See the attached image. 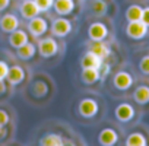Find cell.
I'll return each mask as SVG.
<instances>
[{"label": "cell", "instance_id": "15", "mask_svg": "<svg viewBox=\"0 0 149 146\" xmlns=\"http://www.w3.org/2000/svg\"><path fill=\"white\" fill-rule=\"evenodd\" d=\"M29 41V38H28V34L24 31V29H15L13 32H10V35H9V44L13 47V48H19V47H22L24 44H26Z\"/></svg>", "mask_w": 149, "mask_h": 146}, {"label": "cell", "instance_id": "4", "mask_svg": "<svg viewBox=\"0 0 149 146\" xmlns=\"http://www.w3.org/2000/svg\"><path fill=\"white\" fill-rule=\"evenodd\" d=\"M70 31H72V24L66 18H58L51 25V34L54 37H58V38L66 37L67 34H70Z\"/></svg>", "mask_w": 149, "mask_h": 146}, {"label": "cell", "instance_id": "30", "mask_svg": "<svg viewBox=\"0 0 149 146\" xmlns=\"http://www.w3.org/2000/svg\"><path fill=\"white\" fill-rule=\"evenodd\" d=\"M142 21L149 26V6L148 8H143V15H142Z\"/></svg>", "mask_w": 149, "mask_h": 146}, {"label": "cell", "instance_id": "1", "mask_svg": "<svg viewBox=\"0 0 149 146\" xmlns=\"http://www.w3.org/2000/svg\"><path fill=\"white\" fill-rule=\"evenodd\" d=\"M37 48H38L40 56L44 57V58L54 57V56L58 53V44H57V41L54 40V37H45V38L40 40Z\"/></svg>", "mask_w": 149, "mask_h": 146}, {"label": "cell", "instance_id": "19", "mask_svg": "<svg viewBox=\"0 0 149 146\" xmlns=\"http://www.w3.org/2000/svg\"><path fill=\"white\" fill-rule=\"evenodd\" d=\"M63 140L64 139L60 134H57V133H48V134H45V136H42L40 139V145L41 146H61V145H64Z\"/></svg>", "mask_w": 149, "mask_h": 146}, {"label": "cell", "instance_id": "31", "mask_svg": "<svg viewBox=\"0 0 149 146\" xmlns=\"http://www.w3.org/2000/svg\"><path fill=\"white\" fill-rule=\"evenodd\" d=\"M9 3H10V0H0V12H3L5 9H8Z\"/></svg>", "mask_w": 149, "mask_h": 146}, {"label": "cell", "instance_id": "33", "mask_svg": "<svg viewBox=\"0 0 149 146\" xmlns=\"http://www.w3.org/2000/svg\"><path fill=\"white\" fill-rule=\"evenodd\" d=\"M6 134H8V131H6L5 126H0V140L5 139V137H6Z\"/></svg>", "mask_w": 149, "mask_h": 146}, {"label": "cell", "instance_id": "17", "mask_svg": "<svg viewBox=\"0 0 149 146\" xmlns=\"http://www.w3.org/2000/svg\"><path fill=\"white\" fill-rule=\"evenodd\" d=\"M102 58H100L97 54H94L91 50L82 57V61H81V64H82V69L84 67H95V69H100L101 67V64H102Z\"/></svg>", "mask_w": 149, "mask_h": 146}, {"label": "cell", "instance_id": "16", "mask_svg": "<svg viewBox=\"0 0 149 146\" xmlns=\"http://www.w3.org/2000/svg\"><path fill=\"white\" fill-rule=\"evenodd\" d=\"M133 99L139 105H146L149 104V86L148 85H140L134 89L133 92Z\"/></svg>", "mask_w": 149, "mask_h": 146}, {"label": "cell", "instance_id": "8", "mask_svg": "<svg viewBox=\"0 0 149 146\" xmlns=\"http://www.w3.org/2000/svg\"><path fill=\"white\" fill-rule=\"evenodd\" d=\"M113 83L118 91H127L133 85V78L129 72H118V73H116Z\"/></svg>", "mask_w": 149, "mask_h": 146}, {"label": "cell", "instance_id": "25", "mask_svg": "<svg viewBox=\"0 0 149 146\" xmlns=\"http://www.w3.org/2000/svg\"><path fill=\"white\" fill-rule=\"evenodd\" d=\"M34 2H35V5L38 6L40 12H47V10H50V9L53 8V5H54V0H34Z\"/></svg>", "mask_w": 149, "mask_h": 146}, {"label": "cell", "instance_id": "26", "mask_svg": "<svg viewBox=\"0 0 149 146\" xmlns=\"http://www.w3.org/2000/svg\"><path fill=\"white\" fill-rule=\"evenodd\" d=\"M139 69H140V72L143 73V75H149V54L140 58Z\"/></svg>", "mask_w": 149, "mask_h": 146}, {"label": "cell", "instance_id": "5", "mask_svg": "<svg viewBox=\"0 0 149 146\" xmlns=\"http://www.w3.org/2000/svg\"><path fill=\"white\" fill-rule=\"evenodd\" d=\"M47 21L44 18H40V16H35L32 19H29V24H28V31L31 32L32 37L38 38L41 35H44L47 32Z\"/></svg>", "mask_w": 149, "mask_h": 146}, {"label": "cell", "instance_id": "2", "mask_svg": "<svg viewBox=\"0 0 149 146\" xmlns=\"http://www.w3.org/2000/svg\"><path fill=\"white\" fill-rule=\"evenodd\" d=\"M148 31H149V26L143 21H133V22H129L126 26V34L132 40L145 38L148 35Z\"/></svg>", "mask_w": 149, "mask_h": 146}, {"label": "cell", "instance_id": "27", "mask_svg": "<svg viewBox=\"0 0 149 146\" xmlns=\"http://www.w3.org/2000/svg\"><path fill=\"white\" fill-rule=\"evenodd\" d=\"M9 72V66L6 61H0V79H6V75Z\"/></svg>", "mask_w": 149, "mask_h": 146}, {"label": "cell", "instance_id": "7", "mask_svg": "<svg viewBox=\"0 0 149 146\" xmlns=\"http://www.w3.org/2000/svg\"><path fill=\"white\" fill-rule=\"evenodd\" d=\"M19 28V19L16 18V15L13 13H5L0 18V29L6 34L13 32L15 29Z\"/></svg>", "mask_w": 149, "mask_h": 146}, {"label": "cell", "instance_id": "13", "mask_svg": "<svg viewBox=\"0 0 149 146\" xmlns=\"http://www.w3.org/2000/svg\"><path fill=\"white\" fill-rule=\"evenodd\" d=\"M101 79V72L95 67H84L82 69V82L85 85H94Z\"/></svg>", "mask_w": 149, "mask_h": 146}, {"label": "cell", "instance_id": "24", "mask_svg": "<svg viewBox=\"0 0 149 146\" xmlns=\"http://www.w3.org/2000/svg\"><path fill=\"white\" fill-rule=\"evenodd\" d=\"M92 12L97 16H104L107 13V3L104 0H95L92 3Z\"/></svg>", "mask_w": 149, "mask_h": 146}, {"label": "cell", "instance_id": "9", "mask_svg": "<svg viewBox=\"0 0 149 146\" xmlns=\"http://www.w3.org/2000/svg\"><path fill=\"white\" fill-rule=\"evenodd\" d=\"M19 12H21L22 18H24V19H28V21L32 19V18H35V16H38V15L41 13L34 0H22L21 8H19Z\"/></svg>", "mask_w": 149, "mask_h": 146}, {"label": "cell", "instance_id": "12", "mask_svg": "<svg viewBox=\"0 0 149 146\" xmlns=\"http://www.w3.org/2000/svg\"><path fill=\"white\" fill-rule=\"evenodd\" d=\"M118 140V134L114 129H104L98 134V142L102 146H113Z\"/></svg>", "mask_w": 149, "mask_h": 146}, {"label": "cell", "instance_id": "21", "mask_svg": "<svg viewBox=\"0 0 149 146\" xmlns=\"http://www.w3.org/2000/svg\"><path fill=\"white\" fill-rule=\"evenodd\" d=\"M126 146H146L148 145V140L146 137L139 133V131H134V133H130L126 139Z\"/></svg>", "mask_w": 149, "mask_h": 146}, {"label": "cell", "instance_id": "29", "mask_svg": "<svg viewBox=\"0 0 149 146\" xmlns=\"http://www.w3.org/2000/svg\"><path fill=\"white\" fill-rule=\"evenodd\" d=\"M100 72H101V78L107 76L108 73H110V64H105V63L102 61V64H101V67H100Z\"/></svg>", "mask_w": 149, "mask_h": 146}, {"label": "cell", "instance_id": "6", "mask_svg": "<svg viewBox=\"0 0 149 146\" xmlns=\"http://www.w3.org/2000/svg\"><path fill=\"white\" fill-rule=\"evenodd\" d=\"M88 35L92 41H104L108 35V29L102 22H94L88 28Z\"/></svg>", "mask_w": 149, "mask_h": 146}, {"label": "cell", "instance_id": "32", "mask_svg": "<svg viewBox=\"0 0 149 146\" xmlns=\"http://www.w3.org/2000/svg\"><path fill=\"white\" fill-rule=\"evenodd\" d=\"M6 89H8V86L5 83V79H0V95H5L6 94Z\"/></svg>", "mask_w": 149, "mask_h": 146}, {"label": "cell", "instance_id": "18", "mask_svg": "<svg viewBox=\"0 0 149 146\" xmlns=\"http://www.w3.org/2000/svg\"><path fill=\"white\" fill-rule=\"evenodd\" d=\"M35 51H37L35 45L32 42H29V41L26 44H24L22 47L16 48V54H18V57L21 60H31L35 56Z\"/></svg>", "mask_w": 149, "mask_h": 146}, {"label": "cell", "instance_id": "22", "mask_svg": "<svg viewBox=\"0 0 149 146\" xmlns=\"http://www.w3.org/2000/svg\"><path fill=\"white\" fill-rule=\"evenodd\" d=\"M91 51L94 53V54H97L100 58H107L108 56H110V48H108V45L105 44V42H102V41H94V45L91 47Z\"/></svg>", "mask_w": 149, "mask_h": 146}, {"label": "cell", "instance_id": "14", "mask_svg": "<svg viewBox=\"0 0 149 146\" xmlns=\"http://www.w3.org/2000/svg\"><path fill=\"white\" fill-rule=\"evenodd\" d=\"M53 8H54L57 15L66 16V15H70L74 10V2L73 0H54Z\"/></svg>", "mask_w": 149, "mask_h": 146}, {"label": "cell", "instance_id": "10", "mask_svg": "<svg viewBox=\"0 0 149 146\" xmlns=\"http://www.w3.org/2000/svg\"><path fill=\"white\" fill-rule=\"evenodd\" d=\"M114 114H116V117H117L118 121H121V123H129V121L133 120V117H134V108H133L130 104L123 102V104L117 105Z\"/></svg>", "mask_w": 149, "mask_h": 146}, {"label": "cell", "instance_id": "3", "mask_svg": "<svg viewBox=\"0 0 149 146\" xmlns=\"http://www.w3.org/2000/svg\"><path fill=\"white\" fill-rule=\"evenodd\" d=\"M78 110H79V114L85 118H92L98 114L100 111V105L95 99L92 98H84L79 105H78Z\"/></svg>", "mask_w": 149, "mask_h": 146}, {"label": "cell", "instance_id": "28", "mask_svg": "<svg viewBox=\"0 0 149 146\" xmlns=\"http://www.w3.org/2000/svg\"><path fill=\"white\" fill-rule=\"evenodd\" d=\"M9 114L5 110H0V126H6L9 123Z\"/></svg>", "mask_w": 149, "mask_h": 146}, {"label": "cell", "instance_id": "23", "mask_svg": "<svg viewBox=\"0 0 149 146\" xmlns=\"http://www.w3.org/2000/svg\"><path fill=\"white\" fill-rule=\"evenodd\" d=\"M31 89H32L34 97H37V98H42V97H45L48 94V85L44 81H35L32 83Z\"/></svg>", "mask_w": 149, "mask_h": 146}, {"label": "cell", "instance_id": "20", "mask_svg": "<svg viewBox=\"0 0 149 146\" xmlns=\"http://www.w3.org/2000/svg\"><path fill=\"white\" fill-rule=\"evenodd\" d=\"M142 15H143V8L139 6V5H130L126 9V19H127V22L142 21Z\"/></svg>", "mask_w": 149, "mask_h": 146}, {"label": "cell", "instance_id": "11", "mask_svg": "<svg viewBox=\"0 0 149 146\" xmlns=\"http://www.w3.org/2000/svg\"><path fill=\"white\" fill-rule=\"evenodd\" d=\"M24 79H25V70L21 66H12V67H9V72H8V75H6V81L9 82V85L16 86L21 82H24Z\"/></svg>", "mask_w": 149, "mask_h": 146}]
</instances>
